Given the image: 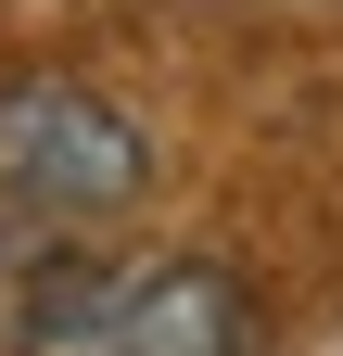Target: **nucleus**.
<instances>
[{"mask_svg": "<svg viewBox=\"0 0 343 356\" xmlns=\"http://www.w3.org/2000/svg\"><path fill=\"white\" fill-rule=\"evenodd\" d=\"M140 191H153V140L127 102H102L90 76H0V229L51 254L115 229Z\"/></svg>", "mask_w": 343, "mask_h": 356, "instance_id": "f03ea898", "label": "nucleus"}, {"mask_svg": "<svg viewBox=\"0 0 343 356\" xmlns=\"http://www.w3.org/2000/svg\"><path fill=\"white\" fill-rule=\"evenodd\" d=\"M13 356H254L267 318L217 254H102V242H51L13 280Z\"/></svg>", "mask_w": 343, "mask_h": 356, "instance_id": "f257e3e1", "label": "nucleus"}]
</instances>
